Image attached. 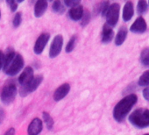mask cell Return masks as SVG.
Returning a JSON list of instances; mask_svg holds the SVG:
<instances>
[{
	"instance_id": "cell-1",
	"label": "cell",
	"mask_w": 149,
	"mask_h": 135,
	"mask_svg": "<svg viewBox=\"0 0 149 135\" xmlns=\"http://www.w3.org/2000/svg\"><path fill=\"white\" fill-rule=\"evenodd\" d=\"M24 67V59L21 54L10 50L4 57V71L6 75L13 77L17 75Z\"/></svg>"
},
{
	"instance_id": "cell-2",
	"label": "cell",
	"mask_w": 149,
	"mask_h": 135,
	"mask_svg": "<svg viewBox=\"0 0 149 135\" xmlns=\"http://www.w3.org/2000/svg\"><path fill=\"white\" fill-rule=\"evenodd\" d=\"M138 97L135 94H130L120 100L113 109V117L118 122L125 119L132 106L137 103Z\"/></svg>"
},
{
	"instance_id": "cell-3",
	"label": "cell",
	"mask_w": 149,
	"mask_h": 135,
	"mask_svg": "<svg viewBox=\"0 0 149 135\" xmlns=\"http://www.w3.org/2000/svg\"><path fill=\"white\" fill-rule=\"evenodd\" d=\"M130 123L138 128H145L149 126V110L139 108L135 110L129 117Z\"/></svg>"
},
{
	"instance_id": "cell-4",
	"label": "cell",
	"mask_w": 149,
	"mask_h": 135,
	"mask_svg": "<svg viewBox=\"0 0 149 135\" xmlns=\"http://www.w3.org/2000/svg\"><path fill=\"white\" fill-rule=\"evenodd\" d=\"M17 94V87L15 84L9 83L6 84L0 93V97H1V100L6 104H10L16 97Z\"/></svg>"
},
{
	"instance_id": "cell-5",
	"label": "cell",
	"mask_w": 149,
	"mask_h": 135,
	"mask_svg": "<svg viewBox=\"0 0 149 135\" xmlns=\"http://www.w3.org/2000/svg\"><path fill=\"white\" fill-rule=\"evenodd\" d=\"M119 10H120V6L118 3L110 5L104 17L106 18V21H107L106 24L111 27L115 26L117 25L119 18Z\"/></svg>"
},
{
	"instance_id": "cell-6",
	"label": "cell",
	"mask_w": 149,
	"mask_h": 135,
	"mask_svg": "<svg viewBox=\"0 0 149 135\" xmlns=\"http://www.w3.org/2000/svg\"><path fill=\"white\" fill-rule=\"evenodd\" d=\"M42 80H43V77L40 76V75L34 77L33 78V80L28 84H26V86L20 88V90H19V95L22 97H26L27 95H29L30 93L33 92L34 90H36L38 89V87L41 84Z\"/></svg>"
},
{
	"instance_id": "cell-7",
	"label": "cell",
	"mask_w": 149,
	"mask_h": 135,
	"mask_svg": "<svg viewBox=\"0 0 149 135\" xmlns=\"http://www.w3.org/2000/svg\"><path fill=\"white\" fill-rule=\"evenodd\" d=\"M62 45H63V38L61 34L56 35L54 40L53 42L50 46V49H49V57L50 58H55L56 56L59 55V54L61 51L62 48Z\"/></svg>"
},
{
	"instance_id": "cell-8",
	"label": "cell",
	"mask_w": 149,
	"mask_h": 135,
	"mask_svg": "<svg viewBox=\"0 0 149 135\" xmlns=\"http://www.w3.org/2000/svg\"><path fill=\"white\" fill-rule=\"evenodd\" d=\"M50 39V34L49 33H42L39 36V38L37 39L35 44H34V47H33V52L36 54H40L46 45L47 44L48 40Z\"/></svg>"
},
{
	"instance_id": "cell-9",
	"label": "cell",
	"mask_w": 149,
	"mask_h": 135,
	"mask_svg": "<svg viewBox=\"0 0 149 135\" xmlns=\"http://www.w3.org/2000/svg\"><path fill=\"white\" fill-rule=\"evenodd\" d=\"M33 70L32 67H26V69L23 70V72L20 74L19 77V83L21 85V87L26 86L28 84L33 78Z\"/></svg>"
},
{
	"instance_id": "cell-10",
	"label": "cell",
	"mask_w": 149,
	"mask_h": 135,
	"mask_svg": "<svg viewBox=\"0 0 149 135\" xmlns=\"http://www.w3.org/2000/svg\"><path fill=\"white\" fill-rule=\"evenodd\" d=\"M43 125L41 119L35 118L32 120L30 123L28 128H27V134L28 135H39L40 132L42 131Z\"/></svg>"
},
{
	"instance_id": "cell-11",
	"label": "cell",
	"mask_w": 149,
	"mask_h": 135,
	"mask_svg": "<svg viewBox=\"0 0 149 135\" xmlns=\"http://www.w3.org/2000/svg\"><path fill=\"white\" fill-rule=\"evenodd\" d=\"M130 30H131L132 33H144L146 30V20L142 17L138 18L134 21V23L131 26Z\"/></svg>"
},
{
	"instance_id": "cell-12",
	"label": "cell",
	"mask_w": 149,
	"mask_h": 135,
	"mask_svg": "<svg viewBox=\"0 0 149 135\" xmlns=\"http://www.w3.org/2000/svg\"><path fill=\"white\" fill-rule=\"evenodd\" d=\"M70 90V85L68 84H63L59 88L56 89V90L54 93V101H60L62 98H64Z\"/></svg>"
},
{
	"instance_id": "cell-13",
	"label": "cell",
	"mask_w": 149,
	"mask_h": 135,
	"mask_svg": "<svg viewBox=\"0 0 149 135\" xmlns=\"http://www.w3.org/2000/svg\"><path fill=\"white\" fill-rule=\"evenodd\" d=\"M84 7L79 5L76 7H73L69 10L68 12V16L69 18L74 20V21H78L79 19H82L83 15H84Z\"/></svg>"
},
{
	"instance_id": "cell-14",
	"label": "cell",
	"mask_w": 149,
	"mask_h": 135,
	"mask_svg": "<svg viewBox=\"0 0 149 135\" xmlns=\"http://www.w3.org/2000/svg\"><path fill=\"white\" fill-rule=\"evenodd\" d=\"M47 8V2L46 0H39L34 6V16L36 18L41 17Z\"/></svg>"
},
{
	"instance_id": "cell-15",
	"label": "cell",
	"mask_w": 149,
	"mask_h": 135,
	"mask_svg": "<svg viewBox=\"0 0 149 135\" xmlns=\"http://www.w3.org/2000/svg\"><path fill=\"white\" fill-rule=\"evenodd\" d=\"M113 36H114L113 29L110 26L105 24L103 27V32H102V42L109 43L113 39Z\"/></svg>"
},
{
	"instance_id": "cell-16",
	"label": "cell",
	"mask_w": 149,
	"mask_h": 135,
	"mask_svg": "<svg viewBox=\"0 0 149 135\" xmlns=\"http://www.w3.org/2000/svg\"><path fill=\"white\" fill-rule=\"evenodd\" d=\"M133 4L130 1L126 2L125 6H124V10H123V19L124 21H129L132 16H133Z\"/></svg>"
},
{
	"instance_id": "cell-17",
	"label": "cell",
	"mask_w": 149,
	"mask_h": 135,
	"mask_svg": "<svg viewBox=\"0 0 149 135\" xmlns=\"http://www.w3.org/2000/svg\"><path fill=\"white\" fill-rule=\"evenodd\" d=\"M126 36H127V29H126L125 26H122V27L118 30V33H117V35H116L115 44H116L117 46L122 45V44L124 43V41L125 40Z\"/></svg>"
},
{
	"instance_id": "cell-18",
	"label": "cell",
	"mask_w": 149,
	"mask_h": 135,
	"mask_svg": "<svg viewBox=\"0 0 149 135\" xmlns=\"http://www.w3.org/2000/svg\"><path fill=\"white\" fill-rule=\"evenodd\" d=\"M52 8H53V11L55 13H58V14H62L64 12H65V6L62 5V3L59 0L57 1H54L53 6H52Z\"/></svg>"
},
{
	"instance_id": "cell-19",
	"label": "cell",
	"mask_w": 149,
	"mask_h": 135,
	"mask_svg": "<svg viewBox=\"0 0 149 135\" xmlns=\"http://www.w3.org/2000/svg\"><path fill=\"white\" fill-rule=\"evenodd\" d=\"M140 61L142 65L149 66V47L143 49L140 54Z\"/></svg>"
},
{
	"instance_id": "cell-20",
	"label": "cell",
	"mask_w": 149,
	"mask_h": 135,
	"mask_svg": "<svg viewBox=\"0 0 149 135\" xmlns=\"http://www.w3.org/2000/svg\"><path fill=\"white\" fill-rule=\"evenodd\" d=\"M139 86H148L149 85V70L145 71L139 79Z\"/></svg>"
},
{
	"instance_id": "cell-21",
	"label": "cell",
	"mask_w": 149,
	"mask_h": 135,
	"mask_svg": "<svg viewBox=\"0 0 149 135\" xmlns=\"http://www.w3.org/2000/svg\"><path fill=\"white\" fill-rule=\"evenodd\" d=\"M77 37L76 35H74L73 37H71V39L69 40V41L68 42L67 46H66V52L67 53H70L74 50V47L77 45Z\"/></svg>"
},
{
	"instance_id": "cell-22",
	"label": "cell",
	"mask_w": 149,
	"mask_h": 135,
	"mask_svg": "<svg viewBox=\"0 0 149 135\" xmlns=\"http://www.w3.org/2000/svg\"><path fill=\"white\" fill-rule=\"evenodd\" d=\"M42 117H43V120L46 123L47 128L48 129H52L53 126H54V120H53L52 117L50 116V114H48L47 111H43Z\"/></svg>"
},
{
	"instance_id": "cell-23",
	"label": "cell",
	"mask_w": 149,
	"mask_h": 135,
	"mask_svg": "<svg viewBox=\"0 0 149 135\" xmlns=\"http://www.w3.org/2000/svg\"><path fill=\"white\" fill-rule=\"evenodd\" d=\"M137 11L139 14H143L145 13H146L147 11V3L144 0H140L138 3V6H137Z\"/></svg>"
},
{
	"instance_id": "cell-24",
	"label": "cell",
	"mask_w": 149,
	"mask_h": 135,
	"mask_svg": "<svg viewBox=\"0 0 149 135\" xmlns=\"http://www.w3.org/2000/svg\"><path fill=\"white\" fill-rule=\"evenodd\" d=\"M21 21H22V13H17L13 18V26L15 28L19 27L21 24Z\"/></svg>"
},
{
	"instance_id": "cell-25",
	"label": "cell",
	"mask_w": 149,
	"mask_h": 135,
	"mask_svg": "<svg viewBox=\"0 0 149 135\" xmlns=\"http://www.w3.org/2000/svg\"><path fill=\"white\" fill-rule=\"evenodd\" d=\"M82 22H81V25L82 26H85L89 24L90 20H91V14L88 11H86L85 13H84V15L82 17Z\"/></svg>"
},
{
	"instance_id": "cell-26",
	"label": "cell",
	"mask_w": 149,
	"mask_h": 135,
	"mask_svg": "<svg viewBox=\"0 0 149 135\" xmlns=\"http://www.w3.org/2000/svg\"><path fill=\"white\" fill-rule=\"evenodd\" d=\"M64 5L67 6L68 7H76L77 6L80 5V1L79 0H65L64 1Z\"/></svg>"
},
{
	"instance_id": "cell-27",
	"label": "cell",
	"mask_w": 149,
	"mask_h": 135,
	"mask_svg": "<svg viewBox=\"0 0 149 135\" xmlns=\"http://www.w3.org/2000/svg\"><path fill=\"white\" fill-rule=\"evenodd\" d=\"M6 3H7V5L9 6L11 11H12L13 13H14V12L17 10V8H18V3H17L16 1H13V0H7Z\"/></svg>"
},
{
	"instance_id": "cell-28",
	"label": "cell",
	"mask_w": 149,
	"mask_h": 135,
	"mask_svg": "<svg viewBox=\"0 0 149 135\" xmlns=\"http://www.w3.org/2000/svg\"><path fill=\"white\" fill-rule=\"evenodd\" d=\"M143 97L146 100L149 101V88H146L143 90Z\"/></svg>"
},
{
	"instance_id": "cell-29",
	"label": "cell",
	"mask_w": 149,
	"mask_h": 135,
	"mask_svg": "<svg viewBox=\"0 0 149 135\" xmlns=\"http://www.w3.org/2000/svg\"><path fill=\"white\" fill-rule=\"evenodd\" d=\"M4 57H5V54H3V52L0 51V70H1L2 67L4 65Z\"/></svg>"
},
{
	"instance_id": "cell-30",
	"label": "cell",
	"mask_w": 149,
	"mask_h": 135,
	"mask_svg": "<svg viewBox=\"0 0 149 135\" xmlns=\"http://www.w3.org/2000/svg\"><path fill=\"white\" fill-rule=\"evenodd\" d=\"M4 135H15V129L14 128H10L6 132Z\"/></svg>"
},
{
	"instance_id": "cell-31",
	"label": "cell",
	"mask_w": 149,
	"mask_h": 135,
	"mask_svg": "<svg viewBox=\"0 0 149 135\" xmlns=\"http://www.w3.org/2000/svg\"><path fill=\"white\" fill-rule=\"evenodd\" d=\"M4 118H5V111L0 110V124L3 122Z\"/></svg>"
},
{
	"instance_id": "cell-32",
	"label": "cell",
	"mask_w": 149,
	"mask_h": 135,
	"mask_svg": "<svg viewBox=\"0 0 149 135\" xmlns=\"http://www.w3.org/2000/svg\"><path fill=\"white\" fill-rule=\"evenodd\" d=\"M0 18H1V12H0Z\"/></svg>"
},
{
	"instance_id": "cell-33",
	"label": "cell",
	"mask_w": 149,
	"mask_h": 135,
	"mask_svg": "<svg viewBox=\"0 0 149 135\" xmlns=\"http://www.w3.org/2000/svg\"><path fill=\"white\" fill-rule=\"evenodd\" d=\"M145 135H149V134H145Z\"/></svg>"
},
{
	"instance_id": "cell-34",
	"label": "cell",
	"mask_w": 149,
	"mask_h": 135,
	"mask_svg": "<svg viewBox=\"0 0 149 135\" xmlns=\"http://www.w3.org/2000/svg\"><path fill=\"white\" fill-rule=\"evenodd\" d=\"M148 5H149V2H148Z\"/></svg>"
}]
</instances>
